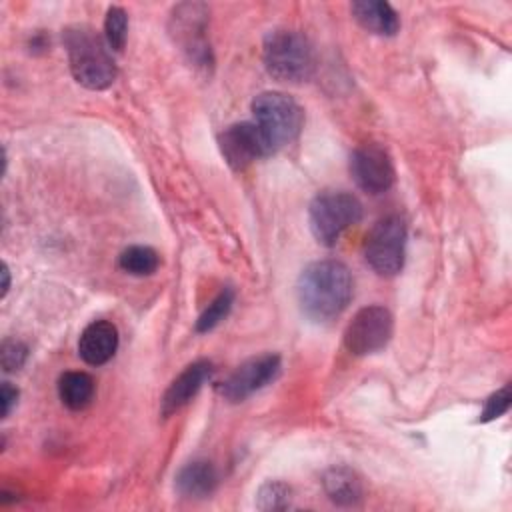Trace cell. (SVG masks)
Returning <instances> with one entry per match:
<instances>
[{
	"label": "cell",
	"mask_w": 512,
	"mask_h": 512,
	"mask_svg": "<svg viewBox=\"0 0 512 512\" xmlns=\"http://www.w3.org/2000/svg\"><path fill=\"white\" fill-rule=\"evenodd\" d=\"M296 298L302 314L312 322L340 316L352 298V274L340 260L310 262L298 276Z\"/></svg>",
	"instance_id": "1"
},
{
	"label": "cell",
	"mask_w": 512,
	"mask_h": 512,
	"mask_svg": "<svg viewBox=\"0 0 512 512\" xmlns=\"http://www.w3.org/2000/svg\"><path fill=\"white\" fill-rule=\"evenodd\" d=\"M62 42L74 80L88 90H104L116 80V62L108 52L106 40L86 24L64 28Z\"/></svg>",
	"instance_id": "2"
},
{
	"label": "cell",
	"mask_w": 512,
	"mask_h": 512,
	"mask_svg": "<svg viewBox=\"0 0 512 512\" xmlns=\"http://www.w3.org/2000/svg\"><path fill=\"white\" fill-rule=\"evenodd\" d=\"M262 58L272 78L290 84L306 82L316 68V54L310 40L288 28H276L266 34Z\"/></svg>",
	"instance_id": "3"
},
{
	"label": "cell",
	"mask_w": 512,
	"mask_h": 512,
	"mask_svg": "<svg viewBox=\"0 0 512 512\" xmlns=\"http://www.w3.org/2000/svg\"><path fill=\"white\" fill-rule=\"evenodd\" d=\"M252 114L270 154L292 144L304 124L300 104L284 92H260L252 100Z\"/></svg>",
	"instance_id": "4"
},
{
	"label": "cell",
	"mask_w": 512,
	"mask_h": 512,
	"mask_svg": "<svg viewBox=\"0 0 512 512\" xmlns=\"http://www.w3.org/2000/svg\"><path fill=\"white\" fill-rule=\"evenodd\" d=\"M362 202L344 190L320 192L308 208L312 236L322 246H334L340 236L362 220Z\"/></svg>",
	"instance_id": "5"
},
{
	"label": "cell",
	"mask_w": 512,
	"mask_h": 512,
	"mask_svg": "<svg viewBox=\"0 0 512 512\" xmlns=\"http://www.w3.org/2000/svg\"><path fill=\"white\" fill-rule=\"evenodd\" d=\"M406 256V224L400 216L390 214L380 218L364 242V258L378 276H396L404 266Z\"/></svg>",
	"instance_id": "6"
},
{
	"label": "cell",
	"mask_w": 512,
	"mask_h": 512,
	"mask_svg": "<svg viewBox=\"0 0 512 512\" xmlns=\"http://www.w3.org/2000/svg\"><path fill=\"white\" fill-rule=\"evenodd\" d=\"M394 332V318L388 308L372 304L360 308L344 330V346L354 356H370L386 348Z\"/></svg>",
	"instance_id": "7"
},
{
	"label": "cell",
	"mask_w": 512,
	"mask_h": 512,
	"mask_svg": "<svg viewBox=\"0 0 512 512\" xmlns=\"http://www.w3.org/2000/svg\"><path fill=\"white\" fill-rule=\"evenodd\" d=\"M206 6L204 4H180L172 12L170 34L174 42L182 46L190 62L200 68L212 64L210 44L206 42Z\"/></svg>",
	"instance_id": "8"
},
{
	"label": "cell",
	"mask_w": 512,
	"mask_h": 512,
	"mask_svg": "<svg viewBox=\"0 0 512 512\" xmlns=\"http://www.w3.org/2000/svg\"><path fill=\"white\" fill-rule=\"evenodd\" d=\"M350 176L368 194H382L392 188L396 170L390 154L376 142L362 144L350 154Z\"/></svg>",
	"instance_id": "9"
},
{
	"label": "cell",
	"mask_w": 512,
	"mask_h": 512,
	"mask_svg": "<svg viewBox=\"0 0 512 512\" xmlns=\"http://www.w3.org/2000/svg\"><path fill=\"white\" fill-rule=\"evenodd\" d=\"M278 354H260L242 362L220 386L218 392L224 400L236 404L250 398L254 392L270 384L280 374Z\"/></svg>",
	"instance_id": "10"
},
{
	"label": "cell",
	"mask_w": 512,
	"mask_h": 512,
	"mask_svg": "<svg viewBox=\"0 0 512 512\" xmlns=\"http://www.w3.org/2000/svg\"><path fill=\"white\" fill-rule=\"evenodd\" d=\"M218 148L228 166L242 172L252 162L270 156L268 144L254 122H236L218 134Z\"/></svg>",
	"instance_id": "11"
},
{
	"label": "cell",
	"mask_w": 512,
	"mask_h": 512,
	"mask_svg": "<svg viewBox=\"0 0 512 512\" xmlns=\"http://www.w3.org/2000/svg\"><path fill=\"white\" fill-rule=\"evenodd\" d=\"M212 362L210 360H196L188 364L166 388L162 400H160V414L168 418L170 414L184 408L198 390L206 384V380L212 376Z\"/></svg>",
	"instance_id": "12"
},
{
	"label": "cell",
	"mask_w": 512,
	"mask_h": 512,
	"mask_svg": "<svg viewBox=\"0 0 512 512\" xmlns=\"http://www.w3.org/2000/svg\"><path fill=\"white\" fill-rule=\"evenodd\" d=\"M118 350V330L108 320L90 322L78 338V354L90 366L106 364Z\"/></svg>",
	"instance_id": "13"
},
{
	"label": "cell",
	"mask_w": 512,
	"mask_h": 512,
	"mask_svg": "<svg viewBox=\"0 0 512 512\" xmlns=\"http://www.w3.org/2000/svg\"><path fill=\"white\" fill-rule=\"evenodd\" d=\"M354 20L368 32L378 36H394L400 30L396 10L382 0H356L350 6Z\"/></svg>",
	"instance_id": "14"
},
{
	"label": "cell",
	"mask_w": 512,
	"mask_h": 512,
	"mask_svg": "<svg viewBox=\"0 0 512 512\" xmlns=\"http://www.w3.org/2000/svg\"><path fill=\"white\" fill-rule=\"evenodd\" d=\"M322 488L330 502H334L336 506H344V508L358 506L364 496L360 476L348 466L328 468L322 474Z\"/></svg>",
	"instance_id": "15"
},
{
	"label": "cell",
	"mask_w": 512,
	"mask_h": 512,
	"mask_svg": "<svg viewBox=\"0 0 512 512\" xmlns=\"http://www.w3.org/2000/svg\"><path fill=\"white\" fill-rule=\"evenodd\" d=\"M174 486L184 498H208L218 486V470L208 460H192L178 470Z\"/></svg>",
	"instance_id": "16"
},
{
	"label": "cell",
	"mask_w": 512,
	"mask_h": 512,
	"mask_svg": "<svg viewBox=\"0 0 512 512\" xmlns=\"http://www.w3.org/2000/svg\"><path fill=\"white\" fill-rule=\"evenodd\" d=\"M94 380L86 372H64L58 378V396L70 410H84L94 400Z\"/></svg>",
	"instance_id": "17"
},
{
	"label": "cell",
	"mask_w": 512,
	"mask_h": 512,
	"mask_svg": "<svg viewBox=\"0 0 512 512\" xmlns=\"http://www.w3.org/2000/svg\"><path fill=\"white\" fill-rule=\"evenodd\" d=\"M158 264H160L158 252L154 248L142 246V244L128 246L118 256L120 270H124L130 276H150L158 270Z\"/></svg>",
	"instance_id": "18"
},
{
	"label": "cell",
	"mask_w": 512,
	"mask_h": 512,
	"mask_svg": "<svg viewBox=\"0 0 512 512\" xmlns=\"http://www.w3.org/2000/svg\"><path fill=\"white\" fill-rule=\"evenodd\" d=\"M234 304V290L222 288L216 298L206 306V310L196 320V332H210L214 330L232 310Z\"/></svg>",
	"instance_id": "19"
},
{
	"label": "cell",
	"mask_w": 512,
	"mask_h": 512,
	"mask_svg": "<svg viewBox=\"0 0 512 512\" xmlns=\"http://www.w3.org/2000/svg\"><path fill=\"white\" fill-rule=\"evenodd\" d=\"M290 502H292V490L288 484L280 480H268L256 492V508L264 512L286 510L290 508Z\"/></svg>",
	"instance_id": "20"
},
{
	"label": "cell",
	"mask_w": 512,
	"mask_h": 512,
	"mask_svg": "<svg viewBox=\"0 0 512 512\" xmlns=\"http://www.w3.org/2000/svg\"><path fill=\"white\" fill-rule=\"evenodd\" d=\"M128 36V14L120 6H112L104 18V40L110 50L120 52Z\"/></svg>",
	"instance_id": "21"
},
{
	"label": "cell",
	"mask_w": 512,
	"mask_h": 512,
	"mask_svg": "<svg viewBox=\"0 0 512 512\" xmlns=\"http://www.w3.org/2000/svg\"><path fill=\"white\" fill-rule=\"evenodd\" d=\"M510 402H512V392H510V384H504L500 390H496L494 394L488 396L484 408H482V414H480V422H492L496 418H500L502 414L508 412L510 408Z\"/></svg>",
	"instance_id": "22"
},
{
	"label": "cell",
	"mask_w": 512,
	"mask_h": 512,
	"mask_svg": "<svg viewBox=\"0 0 512 512\" xmlns=\"http://www.w3.org/2000/svg\"><path fill=\"white\" fill-rule=\"evenodd\" d=\"M28 358V348L20 340H4L0 346V362L4 372H16L24 366Z\"/></svg>",
	"instance_id": "23"
},
{
	"label": "cell",
	"mask_w": 512,
	"mask_h": 512,
	"mask_svg": "<svg viewBox=\"0 0 512 512\" xmlns=\"http://www.w3.org/2000/svg\"><path fill=\"white\" fill-rule=\"evenodd\" d=\"M18 402V390L10 384V382H2V388H0V404H2V418H6L12 408L16 406Z\"/></svg>",
	"instance_id": "24"
},
{
	"label": "cell",
	"mask_w": 512,
	"mask_h": 512,
	"mask_svg": "<svg viewBox=\"0 0 512 512\" xmlns=\"http://www.w3.org/2000/svg\"><path fill=\"white\" fill-rule=\"evenodd\" d=\"M10 290V270H8V264L4 262L2 264V298L8 294Z\"/></svg>",
	"instance_id": "25"
}]
</instances>
